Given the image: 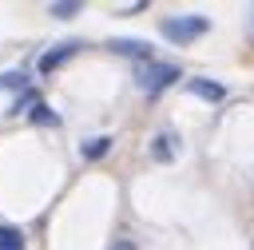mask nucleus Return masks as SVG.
Listing matches in <instances>:
<instances>
[{
	"instance_id": "obj_1",
	"label": "nucleus",
	"mask_w": 254,
	"mask_h": 250,
	"mask_svg": "<svg viewBox=\"0 0 254 250\" xmlns=\"http://www.w3.org/2000/svg\"><path fill=\"white\" fill-rule=\"evenodd\" d=\"M179 79H183L179 63H159V60H151V63H139V71H135V83H139V91H143L147 99L163 95V91H167V87H175Z\"/></svg>"
},
{
	"instance_id": "obj_2",
	"label": "nucleus",
	"mask_w": 254,
	"mask_h": 250,
	"mask_svg": "<svg viewBox=\"0 0 254 250\" xmlns=\"http://www.w3.org/2000/svg\"><path fill=\"white\" fill-rule=\"evenodd\" d=\"M210 32V20L206 16H163L159 20V36L163 40H171V44H194L198 36H206Z\"/></svg>"
},
{
	"instance_id": "obj_3",
	"label": "nucleus",
	"mask_w": 254,
	"mask_h": 250,
	"mask_svg": "<svg viewBox=\"0 0 254 250\" xmlns=\"http://www.w3.org/2000/svg\"><path fill=\"white\" fill-rule=\"evenodd\" d=\"M79 48H83L79 40H64V44H56V48H48V52H44V56L36 60V67H40L44 75H52V71H56V67H64V63H67V60H71V56H75Z\"/></svg>"
},
{
	"instance_id": "obj_4",
	"label": "nucleus",
	"mask_w": 254,
	"mask_h": 250,
	"mask_svg": "<svg viewBox=\"0 0 254 250\" xmlns=\"http://www.w3.org/2000/svg\"><path fill=\"white\" fill-rule=\"evenodd\" d=\"M115 56H127V60H139V63H151L155 56H151V44L147 40H135V36H115L111 44H107Z\"/></svg>"
},
{
	"instance_id": "obj_5",
	"label": "nucleus",
	"mask_w": 254,
	"mask_h": 250,
	"mask_svg": "<svg viewBox=\"0 0 254 250\" xmlns=\"http://www.w3.org/2000/svg\"><path fill=\"white\" fill-rule=\"evenodd\" d=\"M187 91L190 95H198V99H206V103H218V99H226V87L218 83V79H187Z\"/></svg>"
},
{
	"instance_id": "obj_6",
	"label": "nucleus",
	"mask_w": 254,
	"mask_h": 250,
	"mask_svg": "<svg viewBox=\"0 0 254 250\" xmlns=\"http://www.w3.org/2000/svg\"><path fill=\"white\" fill-rule=\"evenodd\" d=\"M175 151H179V143H175L171 131H159V135L151 139V159H155V163H171Z\"/></svg>"
},
{
	"instance_id": "obj_7",
	"label": "nucleus",
	"mask_w": 254,
	"mask_h": 250,
	"mask_svg": "<svg viewBox=\"0 0 254 250\" xmlns=\"http://www.w3.org/2000/svg\"><path fill=\"white\" fill-rule=\"evenodd\" d=\"M0 250H28L24 230H20V226H12V222H0Z\"/></svg>"
},
{
	"instance_id": "obj_8",
	"label": "nucleus",
	"mask_w": 254,
	"mask_h": 250,
	"mask_svg": "<svg viewBox=\"0 0 254 250\" xmlns=\"http://www.w3.org/2000/svg\"><path fill=\"white\" fill-rule=\"evenodd\" d=\"M107 151H111V139H107V135H95V139L79 143V155H83V159H103Z\"/></svg>"
},
{
	"instance_id": "obj_9",
	"label": "nucleus",
	"mask_w": 254,
	"mask_h": 250,
	"mask_svg": "<svg viewBox=\"0 0 254 250\" xmlns=\"http://www.w3.org/2000/svg\"><path fill=\"white\" fill-rule=\"evenodd\" d=\"M79 8H83L79 0H56V4H48V16H56V20H71Z\"/></svg>"
},
{
	"instance_id": "obj_10",
	"label": "nucleus",
	"mask_w": 254,
	"mask_h": 250,
	"mask_svg": "<svg viewBox=\"0 0 254 250\" xmlns=\"http://www.w3.org/2000/svg\"><path fill=\"white\" fill-rule=\"evenodd\" d=\"M28 119H32V123H40V127H48V123L56 127V123H60V115H56V111H52V107H48L44 99H40V103H36V107L28 111Z\"/></svg>"
},
{
	"instance_id": "obj_11",
	"label": "nucleus",
	"mask_w": 254,
	"mask_h": 250,
	"mask_svg": "<svg viewBox=\"0 0 254 250\" xmlns=\"http://www.w3.org/2000/svg\"><path fill=\"white\" fill-rule=\"evenodd\" d=\"M24 83H28L24 71H8V75H0V87H24Z\"/></svg>"
},
{
	"instance_id": "obj_12",
	"label": "nucleus",
	"mask_w": 254,
	"mask_h": 250,
	"mask_svg": "<svg viewBox=\"0 0 254 250\" xmlns=\"http://www.w3.org/2000/svg\"><path fill=\"white\" fill-rule=\"evenodd\" d=\"M111 250H135V242H131V238H115V246H111Z\"/></svg>"
}]
</instances>
